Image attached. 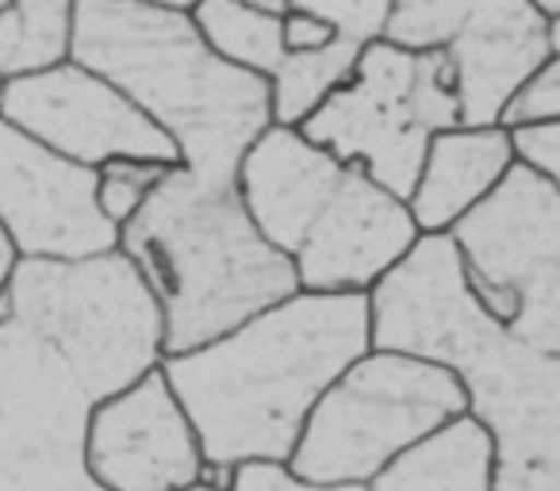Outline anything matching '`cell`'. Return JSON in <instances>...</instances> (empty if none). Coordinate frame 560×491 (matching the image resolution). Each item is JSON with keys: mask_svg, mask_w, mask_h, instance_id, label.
<instances>
[{"mask_svg": "<svg viewBox=\"0 0 560 491\" xmlns=\"http://www.w3.org/2000/svg\"><path fill=\"white\" fill-rule=\"evenodd\" d=\"M369 350V296L296 292L158 369L208 468L289 465L312 407Z\"/></svg>", "mask_w": 560, "mask_h": 491, "instance_id": "obj_1", "label": "cell"}, {"mask_svg": "<svg viewBox=\"0 0 560 491\" xmlns=\"http://www.w3.org/2000/svg\"><path fill=\"white\" fill-rule=\"evenodd\" d=\"M369 346L445 369L491 434L495 465L560 468V358L522 346L476 304L450 234H419L376 281Z\"/></svg>", "mask_w": 560, "mask_h": 491, "instance_id": "obj_2", "label": "cell"}, {"mask_svg": "<svg viewBox=\"0 0 560 491\" xmlns=\"http://www.w3.org/2000/svg\"><path fill=\"white\" fill-rule=\"evenodd\" d=\"M192 4L73 0L70 62L104 78L203 180H234L238 162L272 127L269 81L226 66L200 39Z\"/></svg>", "mask_w": 560, "mask_h": 491, "instance_id": "obj_3", "label": "cell"}, {"mask_svg": "<svg viewBox=\"0 0 560 491\" xmlns=\"http://www.w3.org/2000/svg\"><path fill=\"white\" fill-rule=\"evenodd\" d=\"M116 250L162 312V358L200 350L300 292L292 261L249 223L238 185L192 177L180 165L119 226Z\"/></svg>", "mask_w": 560, "mask_h": 491, "instance_id": "obj_4", "label": "cell"}, {"mask_svg": "<svg viewBox=\"0 0 560 491\" xmlns=\"http://www.w3.org/2000/svg\"><path fill=\"white\" fill-rule=\"evenodd\" d=\"M0 319L39 338L93 404L162 365V312L119 250L85 261H20Z\"/></svg>", "mask_w": 560, "mask_h": 491, "instance_id": "obj_5", "label": "cell"}, {"mask_svg": "<svg viewBox=\"0 0 560 491\" xmlns=\"http://www.w3.org/2000/svg\"><path fill=\"white\" fill-rule=\"evenodd\" d=\"M460 414L465 388L445 369L369 350L312 407L284 468L315 488H369L399 453Z\"/></svg>", "mask_w": 560, "mask_h": 491, "instance_id": "obj_6", "label": "cell"}, {"mask_svg": "<svg viewBox=\"0 0 560 491\" xmlns=\"http://www.w3.org/2000/svg\"><path fill=\"white\" fill-rule=\"evenodd\" d=\"M453 127L460 119L445 55H411L376 39L361 50L353 78L296 131L407 203L430 139Z\"/></svg>", "mask_w": 560, "mask_h": 491, "instance_id": "obj_7", "label": "cell"}, {"mask_svg": "<svg viewBox=\"0 0 560 491\" xmlns=\"http://www.w3.org/2000/svg\"><path fill=\"white\" fill-rule=\"evenodd\" d=\"M450 242L476 304L522 346L560 358V185L511 165Z\"/></svg>", "mask_w": 560, "mask_h": 491, "instance_id": "obj_8", "label": "cell"}, {"mask_svg": "<svg viewBox=\"0 0 560 491\" xmlns=\"http://www.w3.org/2000/svg\"><path fill=\"white\" fill-rule=\"evenodd\" d=\"M381 39L445 55L460 127H495L514 89L560 58V20H545L537 0H396Z\"/></svg>", "mask_w": 560, "mask_h": 491, "instance_id": "obj_9", "label": "cell"}, {"mask_svg": "<svg viewBox=\"0 0 560 491\" xmlns=\"http://www.w3.org/2000/svg\"><path fill=\"white\" fill-rule=\"evenodd\" d=\"M93 407L39 338L0 319V491H101L85 468Z\"/></svg>", "mask_w": 560, "mask_h": 491, "instance_id": "obj_10", "label": "cell"}, {"mask_svg": "<svg viewBox=\"0 0 560 491\" xmlns=\"http://www.w3.org/2000/svg\"><path fill=\"white\" fill-rule=\"evenodd\" d=\"M0 119L47 147L50 154L85 169H101L116 157L177 169L173 142L127 96H119L104 78L81 70L78 62H66L39 78L9 81Z\"/></svg>", "mask_w": 560, "mask_h": 491, "instance_id": "obj_11", "label": "cell"}, {"mask_svg": "<svg viewBox=\"0 0 560 491\" xmlns=\"http://www.w3.org/2000/svg\"><path fill=\"white\" fill-rule=\"evenodd\" d=\"M0 231L9 234L20 261H85L119 246V231L96 203V169L50 154L4 119Z\"/></svg>", "mask_w": 560, "mask_h": 491, "instance_id": "obj_12", "label": "cell"}, {"mask_svg": "<svg viewBox=\"0 0 560 491\" xmlns=\"http://www.w3.org/2000/svg\"><path fill=\"white\" fill-rule=\"evenodd\" d=\"M85 468L101 491H180L203 480V453L162 369L89 414Z\"/></svg>", "mask_w": 560, "mask_h": 491, "instance_id": "obj_13", "label": "cell"}, {"mask_svg": "<svg viewBox=\"0 0 560 491\" xmlns=\"http://www.w3.org/2000/svg\"><path fill=\"white\" fill-rule=\"evenodd\" d=\"M415 242L419 231L407 203L346 165V177L292 254L296 284L312 296H369Z\"/></svg>", "mask_w": 560, "mask_h": 491, "instance_id": "obj_14", "label": "cell"}, {"mask_svg": "<svg viewBox=\"0 0 560 491\" xmlns=\"http://www.w3.org/2000/svg\"><path fill=\"white\" fill-rule=\"evenodd\" d=\"M342 177L346 165L335 162L327 150L307 142L296 127L272 124L242 154L234 185L257 234L292 261Z\"/></svg>", "mask_w": 560, "mask_h": 491, "instance_id": "obj_15", "label": "cell"}, {"mask_svg": "<svg viewBox=\"0 0 560 491\" xmlns=\"http://www.w3.org/2000/svg\"><path fill=\"white\" fill-rule=\"evenodd\" d=\"M511 139L499 127H453L430 139L407 211L419 234H450L511 173Z\"/></svg>", "mask_w": 560, "mask_h": 491, "instance_id": "obj_16", "label": "cell"}, {"mask_svg": "<svg viewBox=\"0 0 560 491\" xmlns=\"http://www.w3.org/2000/svg\"><path fill=\"white\" fill-rule=\"evenodd\" d=\"M335 24V39L315 55H284L269 78V104L277 127H300L335 89L353 78L361 50L388 24L392 0H315Z\"/></svg>", "mask_w": 560, "mask_h": 491, "instance_id": "obj_17", "label": "cell"}, {"mask_svg": "<svg viewBox=\"0 0 560 491\" xmlns=\"http://www.w3.org/2000/svg\"><path fill=\"white\" fill-rule=\"evenodd\" d=\"M491 483H495L491 434L472 414H460L399 453L384 472L373 476L369 491H491Z\"/></svg>", "mask_w": 560, "mask_h": 491, "instance_id": "obj_18", "label": "cell"}, {"mask_svg": "<svg viewBox=\"0 0 560 491\" xmlns=\"http://www.w3.org/2000/svg\"><path fill=\"white\" fill-rule=\"evenodd\" d=\"M284 12H289V4H280V0H257V4L200 0L188 9V16H192L196 32L208 43L211 55L269 81L284 58V43H280Z\"/></svg>", "mask_w": 560, "mask_h": 491, "instance_id": "obj_19", "label": "cell"}, {"mask_svg": "<svg viewBox=\"0 0 560 491\" xmlns=\"http://www.w3.org/2000/svg\"><path fill=\"white\" fill-rule=\"evenodd\" d=\"M70 0H12L0 4V78L24 81L70 62Z\"/></svg>", "mask_w": 560, "mask_h": 491, "instance_id": "obj_20", "label": "cell"}, {"mask_svg": "<svg viewBox=\"0 0 560 491\" xmlns=\"http://www.w3.org/2000/svg\"><path fill=\"white\" fill-rule=\"evenodd\" d=\"M165 165L150 162H131V157H116V162H104L96 169V203H101V215L112 226H127L142 211V203L154 196V188L162 185Z\"/></svg>", "mask_w": 560, "mask_h": 491, "instance_id": "obj_21", "label": "cell"}, {"mask_svg": "<svg viewBox=\"0 0 560 491\" xmlns=\"http://www.w3.org/2000/svg\"><path fill=\"white\" fill-rule=\"evenodd\" d=\"M560 116V58L545 62L529 81H522L503 104L495 127L499 131H518V127L557 124Z\"/></svg>", "mask_w": 560, "mask_h": 491, "instance_id": "obj_22", "label": "cell"}, {"mask_svg": "<svg viewBox=\"0 0 560 491\" xmlns=\"http://www.w3.org/2000/svg\"><path fill=\"white\" fill-rule=\"evenodd\" d=\"M506 139H511L514 165H522V169L560 185V127L557 124L518 127V131H506Z\"/></svg>", "mask_w": 560, "mask_h": 491, "instance_id": "obj_23", "label": "cell"}, {"mask_svg": "<svg viewBox=\"0 0 560 491\" xmlns=\"http://www.w3.org/2000/svg\"><path fill=\"white\" fill-rule=\"evenodd\" d=\"M330 39H335V24L323 16L315 0L289 4V12H284V20H280L284 55H315V50H323Z\"/></svg>", "mask_w": 560, "mask_h": 491, "instance_id": "obj_24", "label": "cell"}, {"mask_svg": "<svg viewBox=\"0 0 560 491\" xmlns=\"http://www.w3.org/2000/svg\"><path fill=\"white\" fill-rule=\"evenodd\" d=\"M231 491H369V488H315L289 476L284 465H238L234 468Z\"/></svg>", "mask_w": 560, "mask_h": 491, "instance_id": "obj_25", "label": "cell"}, {"mask_svg": "<svg viewBox=\"0 0 560 491\" xmlns=\"http://www.w3.org/2000/svg\"><path fill=\"white\" fill-rule=\"evenodd\" d=\"M491 491H560V468H511L495 465Z\"/></svg>", "mask_w": 560, "mask_h": 491, "instance_id": "obj_26", "label": "cell"}, {"mask_svg": "<svg viewBox=\"0 0 560 491\" xmlns=\"http://www.w3.org/2000/svg\"><path fill=\"white\" fill-rule=\"evenodd\" d=\"M16 266H20V254L12 250L9 234L0 231V300L9 292V281H12V273H16Z\"/></svg>", "mask_w": 560, "mask_h": 491, "instance_id": "obj_27", "label": "cell"}, {"mask_svg": "<svg viewBox=\"0 0 560 491\" xmlns=\"http://www.w3.org/2000/svg\"><path fill=\"white\" fill-rule=\"evenodd\" d=\"M180 491H215V488H211V483H188V488H180Z\"/></svg>", "mask_w": 560, "mask_h": 491, "instance_id": "obj_28", "label": "cell"}, {"mask_svg": "<svg viewBox=\"0 0 560 491\" xmlns=\"http://www.w3.org/2000/svg\"><path fill=\"white\" fill-rule=\"evenodd\" d=\"M4 85H9V81H4V78H0V104H4Z\"/></svg>", "mask_w": 560, "mask_h": 491, "instance_id": "obj_29", "label": "cell"}, {"mask_svg": "<svg viewBox=\"0 0 560 491\" xmlns=\"http://www.w3.org/2000/svg\"><path fill=\"white\" fill-rule=\"evenodd\" d=\"M0 4H4V0H0Z\"/></svg>", "mask_w": 560, "mask_h": 491, "instance_id": "obj_30", "label": "cell"}]
</instances>
